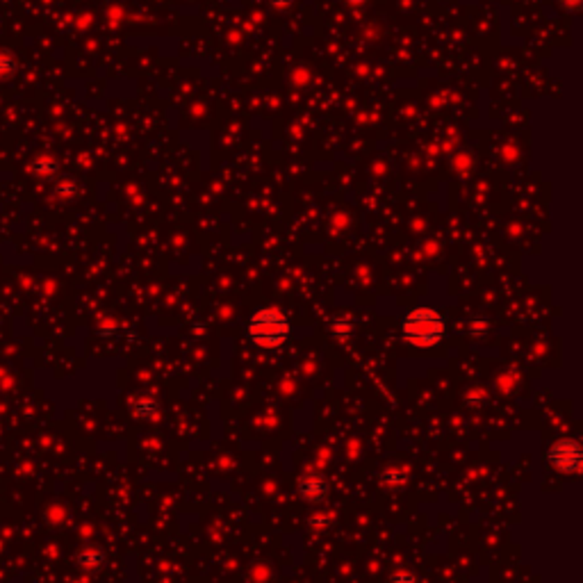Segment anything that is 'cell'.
Segmentation results:
<instances>
[{
	"mask_svg": "<svg viewBox=\"0 0 583 583\" xmlns=\"http://www.w3.org/2000/svg\"><path fill=\"white\" fill-rule=\"evenodd\" d=\"M403 337L415 346H435L444 339L446 322L433 308H415L401 322Z\"/></svg>",
	"mask_w": 583,
	"mask_h": 583,
	"instance_id": "obj_1",
	"label": "cell"
},
{
	"mask_svg": "<svg viewBox=\"0 0 583 583\" xmlns=\"http://www.w3.org/2000/svg\"><path fill=\"white\" fill-rule=\"evenodd\" d=\"M289 322L278 308H262L251 317L249 322V337L251 342L260 349H280L289 337Z\"/></svg>",
	"mask_w": 583,
	"mask_h": 583,
	"instance_id": "obj_2",
	"label": "cell"
},
{
	"mask_svg": "<svg viewBox=\"0 0 583 583\" xmlns=\"http://www.w3.org/2000/svg\"><path fill=\"white\" fill-rule=\"evenodd\" d=\"M547 458L553 470L558 472H577L581 463V449L575 440H558L549 446Z\"/></svg>",
	"mask_w": 583,
	"mask_h": 583,
	"instance_id": "obj_3",
	"label": "cell"
},
{
	"mask_svg": "<svg viewBox=\"0 0 583 583\" xmlns=\"http://www.w3.org/2000/svg\"><path fill=\"white\" fill-rule=\"evenodd\" d=\"M328 494V483L324 476L319 474H308L299 481V497L308 503H319L324 501Z\"/></svg>",
	"mask_w": 583,
	"mask_h": 583,
	"instance_id": "obj_4",
	"label": "cell"
},
{
	"mask_svg": "<svg viewBox=\"0 0 583 583\" xmlns=\"http://www.w3.org/2000/svg\"><path fill=\"white\" fill-rule=\"evenodd\" d=\"M408 479V472L401 470V468H396V465H392V468H387L383 474H381V481L385 485H390V488H399V485H403Z\"/></svg>",
	"mask_w": 583,
	"mask_h": 583,
	"instance_id": "obj_5",
	"label": "cell"
},
{
	"mask_svg": "<svg viewBox=\"0 0 583 583\" xmlns=\"http://www.w3.org/2000/svg\"><path fill=\"white\" fill-rule=\"evenodd\" d=\"M132 408H134V413L142 417H153L158 413V401H155L153 396H137V399L132 401Z\"/></svg>",
	"mask_w": 583,
	"mask_h": 583,
	"instance_id": "obj_6",
	"label": "cell"
},
{
	"mask_svg": "<svg viewBox=\"0 0 583 583\" xmlns=\"http://www.w3.org/2000/svg\"><path fill=\"white\" fill-rule=\"evenodd\" d=\"M330 330H333L335 337L346 339L349 335H351V319H349V317H337V319H333V324H330Z\"/></svg>",
	"mask_w": 583,
	"mask_h": 583,
	"instance_id": "obj_7",
	"label": "cell"
},
{
	"mask_svg": "<svg viewBox=\"0 0 583 583\" xmlns=\"http://www.w3.org/2000/svg\"><path fill=\"white\" fill-rule=\"evenodd\" d=\"M16 71V60L12 53L0 51V75H12Z\"/></svg>",
	"mask_w": 583,
	"mask_h": 583,
	"instance_id": "obj_8",
	"label": "cell"
},
{
	"mask_svg": "<svg viewBox=\"0 0 583 583\" xmlns=\"http://www.w3.org/2000/svg\"><path fill=\"white\" fill-rule=\"evenodd\" d=\"M32 169H35V171H46V173H51V171L57 169V164H55L53 160H48V158H42L39 162H35Z\"/></svg>",
	"mask_w": 583,
	"mask_h": 583,
	"instance_id": "obj_9",
	"label": "cell"
},
{
	"mask_svg": "<svg viewBox=\"0 0 583 583\" xmlns=\"http://www.w3.org/2000/svg\"><path fill=\"white\" fill-rule=\"evenodd\" d=\"M328 524H330L328 515H315V518L310 520V527L313 529H324V527H328Z\"/></svg>",
	"mask_w": 583,
	"mask_h": 583,
	"instance_id": "obj_10",
	"label": "cell"
},
{
	"mask_svg": "<svg viewBox=\"0 0 583 583\" xmlns=\"http://www.w3.org/2000/svg\"><path fill=\"white\" fill-rule=\"evenodd\" d=\"M417 579L410 575V572H394L392 575V583H415Z\"/></svg>",
	"mask_w": 583,
	"mask_h": 583,
	"instance_id": "obj_11",
	"label": "cell"
},
{
	"mask_svg": "<svg viewBox=\"0 0 583 583\" xmlns=\"http://www.w3.org/2000/svg\"><path fill=\"white\" fill-rule=\"evenodd\" d=\"M558 3L565 9H579V0H558Z\"/></svg>",
	"mask_w": 583,
	"mask_h": 583,
	"instance_id": "obj_12",
	"label": "cell"
},
{
	"mask_svg": "<svg viewBox=\"0 0 583 583\" xmlns=\"http://www.w3.org/2000/svg\"><path fill=\"white\" fill-rule=\"evenodd\" d=\"M470 328H472V333H474V335H479L481 330H485V322H476V324H472Z\"/></svg>",
	"mask_w": 583,
	"mask_h": 583,
	"instance_id": "obj_13",
	"label": "cell"
},
{
	"mask_svg": "<svg viewBox=\"0 0 583 583\" xmlns=\"http://www.w3.org/2000/svg\"><path fill=\"white\" fill-rule=\"evenodd\" d=\"M271 3L278 5V7H285V5H287V0H271Z\"/></svg>",
	"mask_w": 583,
	"mask_h": 583,
	"instance_id": "obj_14",
	"label": "cell"
}]
</instances>
